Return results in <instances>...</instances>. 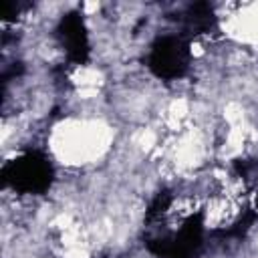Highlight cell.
I'll return each mask as SVG.
<instances>
[{"mask_svg":"<svg viewBox=\"0 0 258 258\" xmlns=\"http://www.w3.org/2000/svg\"><path fill=\"white\" fill-rule=\"evenodd\" d=\"M109 127L101 121H67L52 133L54 153L69 163H85L107 151Z\"/></svg>","mask_w":258,"mask_h":258,"instance_id":"cell-1","label":"cell"},{"mask_svg":"<svg viewBox=\"0 0 258 258\" xmlns=\"http://www.w3.org/2000/svg\"><path fill=\"white\" fill-rule=\"evenodd\" d=\"M99 8H101V4H99V2H85V4H83V12H85L87 16L97 14V12H99Z\"/></svg>","mask_w":258,"mask_h":258,"instance_id":"cell-2","label":"cell"}]
</instances>
